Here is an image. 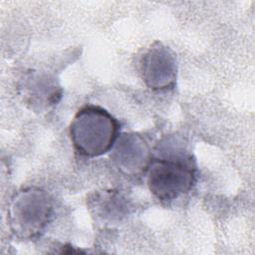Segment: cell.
<instances>
[{
  "label": "cell",
  "mask_w": 255,
  "mask_h": 255,
  "mask_svg": "<svg viewBox=\"0 0 255 255\" xmlns=\"http://www.w3.org/2000/svg\"><path fill=\"white\" fill-rule=\"evenodd\" d=\"M140 74L145 85L154 91H167L176 82V61L172 52L160 43H155L140 59Z\"/></svg>",
  "instance_id": "4"
},
{
  "label": "cell",
  "mask_w": 255,
  "mask_h": 255,
  "mask_svg": "<svg viewBox=\"0 0 255 255\" xmlns=\"http://www.w3.org/2000/svg\"><path fill=\"white\" fill-rule=\"evenodd\" d=\"M146 173L150 192L162 202L172 201L187 193L196 180L193 159L183 154L151 158Z\"/></svg>",
  "instance_id": "3"
},
{
  "label": "cell",
  "mask_w": 255,
  "mask_h": 255,
  "mask_svg": "<svg viewBox=\"0 0 255 255\" xmlns=\"http://www.w3.org/2000/svg\"><path fill=\"white\" fill-rule=\"evenodd\" d=\"M53 201L39 187H25L11 197L8 220L12 232L22 240L39 237L53 217Z\"/></svg>",
  "instance_id": "2"
},
{
  "label": "cell",
  "mask_w": 255,
  "mask_h": 255,
  "mask_svg": "<svg viewBox=\"0 0 255 255\" xmlns=\"http://www.w3.org/2000/svg\"><path fill=\"white\" fill-rule=\"evenodd\" d=\"M111 157L123 173L132 176L146 172L151 160L148 145L136 133L122 134L115 143Z\"/></svg>",
  "instance_id": "5"
},
{
  "label": "cell",
  "mask_w": 255,
  "mask_h": 255,
  "mask_svg": "<svg viewBox=\"0 0 255 255\" xmlns=\"http://www.w3.org/2000/svg\"><path fill=\"white\" fill-rule=\"evenodd\" d=\"M69 130L75 149L84 156L95 157L113 148L119 138L120 124L104 108L87 105L76 113Z\"/></svg>",
  "instance_id": "1"
}]
</instances>
